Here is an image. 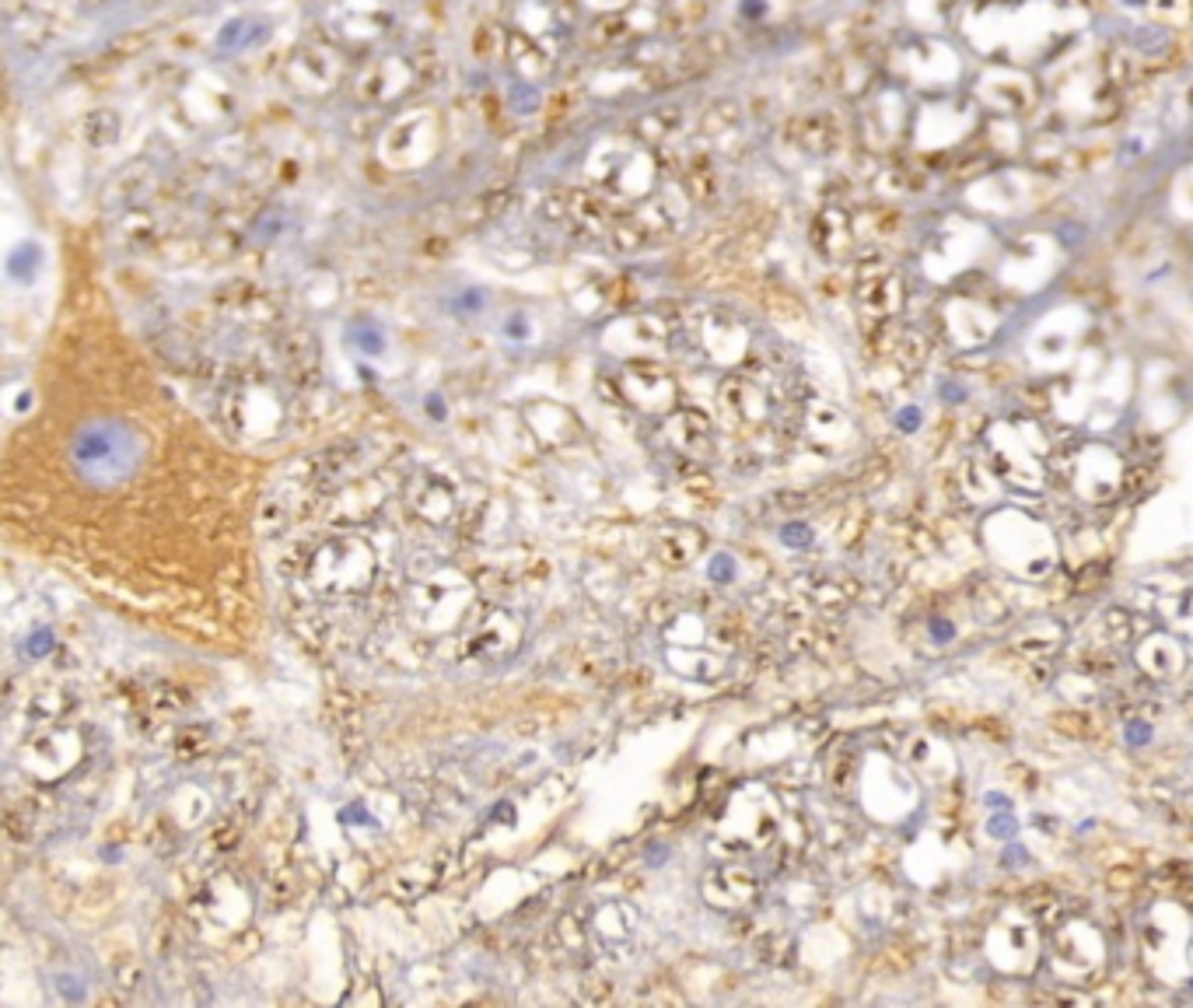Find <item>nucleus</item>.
I'll list each match as a JSON object with an SVG mask.
<instances>
[{
  "label": "nucleus",
  "instance_id": "1a4fd4ad",
  "mask_svg": "<svg viewBox=\"0 0 1193 1008\" xmlns=\"http://www.w3.org/2000/svg\"><path fill=\"white\" fill-rule=\"evenodd\" d=\"M904 281H899L896 274H889V271H879L875 277H865V281H861V291H858V298H861V305L868 308L871 315H892V312H899V305H904Z\"/></svg>",
  "mask_w": 1193,
  "mask_h": 1008
},
{
  "label": "nucleus",
  "instance_id": "20e7f679",
  "mask_svg": "<svg viewBox=\"0 0 1193 1008\" xmlns=\"http://www.w3.org/2000/svg\"><path fill=\"white\" fill-rule=\"evenodd\" d=\"M785 141L809 158H829L844 147L847 130L829 109H809V113L791 116L785 123Z\"/></svg>",
  "mask_w": 1193,
  "mask_h": 1008
},
{
  "label": "nucleus",
  "instance_id": "9b49d317",
  "mask_svg": "<svg viewBox=\"0 0 1193 1008\" xmlns=\"http://www.w3.org/2000/svg\"><path fill=\"white\" fill-rule=\"evenodd\" d=\"M1148 11L1159 18V22L1166 25H1187V15H1190V4L1187 0H1145Z\"/></svg>",
  "mask_w": 1193,
  "mask_h": 1008
},
{
  "label": "nucleus",
  "instance_id": "dca6fc26",
  "mask_svg": "<svg viewBox=\"0 0 1193 1008\" xmlns=\"http://www.w3.org/2000/svg\"><path fill=\"white\" fill-rule=\"evenodd\" d=\"M505 333L511 336V341H529V319L521 315V312H515V315L508 319Z\"/></svg>",
  "mask_w": 1193,
  "mask_h": 1008
},
{
  "label": "nucleus",
  "instance_id": "a211bd4d",
  "mask_svg": "<svg viewBox=\"0 0 1193 1008\" xmlns=\"http://www.w3.org/2000/svg\"><path fill=\"white\" fill-rule=\"evenodd\" d=\"M731 575H735L731 557H715V564H710V578H715V582H728Z\"/></svg>",
  "mask_w": 1193,
  "mask_h": 1008
},
{
  "label": "nucleus",
  "instance_id": "39448f33",
  "mask_svg": "<svg viewBox=\"0 0 1193 1008\" xmlns=\"http://www.w3.org/2000/svg\"><path fill=\"white\" fill-rule=\"evenodd\" d=\"M686 113L679 106H655V109H645L634 123H630V141L640 144V147H665V144H676V141H686Z\"/></svg>",
  "mask_w": 1193,
  "mask_h": 1008
},
{
  "label": "nucleus",
  "instance_id": "4468645a",
  "mask_svg": "<svg viewBox=\"0 0 1193 1008\" xmlns=\"http://www.w3.org/2000/svg\"><path fill=\"white\" fill-rule=\"evenodd\" d=\"M928 631H931V637H935V641L949 644L952 637H956V624H952V620H945V616H931Z\"/></svg>",
  "mask_w": 1193,
  "mask_h": 1008
},
{
  "label": "nucleus",
  "instance_id": "6ab92c4d",
  "mask_svg": "<svg viewBox=\"0 0 1193 1008\" xmlns=\"http://www.w3.org/2000/svg\"><path fill=\"white\" fill-rule=\"evenodd\" d=\"M987 830H990V834H995V837H1011V834H1015V823H1011V820H1008V816H1001V820H998V816H995V820H990V823H987Z\"/></svg>",
  "mask_w": 1193,
  "mask_h": 1008
},
{
  "label": "nucleus",
  "instance_id": "f8f14e48",
  "mask_svg": "<svg viewBox=\"0 0 1193 1008\" xmlns=\"http://www.w3.org/2000/svg\"><path fill=\"white\" fill-rule=\"evenodd\" d=\"M637 0H581V7H591L595 15H619L627 7H634Z\"/></svg>",
  "mask_w": 1193,
  "mask_h": 1008
},
{
  "label": "nucleus",
  "instance_id": "423d86ee",
  "mask_svg": "<svg viewBox=\"0 0 1193 1008\" xmlns=\"http://www.w3.org/2000/svg\"><path fill=\"white\" fill-rule=\"evenodd\" d=\"M505 56H511V64H515L521 85H533V88L549 81V74H554V60H557L543 43H536V39H529V36H521V32H508Z\"/></svg>",
  "mask_w": 1193,
  "mask_h": 1008
},
{
  "label": "nucleus",
  "instance_id": "f03ea898",
  "mask_svg": "<svg viewBox=\"0 0 1193 1008\" xmlns=\"http://www.w3.org/2000/svg\"><path fill=\"white\" fill-rule=\"evenodd\" d=\"M861 98H865L858 116L861 141H868L871 147H892L896 141H907L914 106H910V95L904 85L871 88V92Z\"/></svg>",
  "mask_w": 1193,
  "mask_h": 1008
},
{
  "label": "nucleus",
  "instance_id": "9d476101",
  "mask_svg": "<svg viewBox=\"0 0 1193 1008\" xmlns=\"http://www.w3.org/2000/svg\"><path fill=\"white\" fill-rule=\"evenodd\" d=\"M739 123H742V106L731 102V98H721V102H715L704 113V119H700V130L718 141V137H725L728 130H735Z\"/></svg>",
  "mask_w": 1193,
  "mask_h": 1008
},
{
  "label": "nucleus",
  "instance_id": "aec40b11",
  "mask_svg": "<svg viewBox=\"0 0 1193 1008\" xmlns=\"http://www.w3.org/2000/svg\"><path fill=\"white\" fill-rule=\"evenodd\" d=\"M990 4H1015V0H990Z\"/></svg>",
  "mask_w": 1193,
  "mask_h": 1008
},
{
  "label": "nucleus",
  "instance_id": "f3484780",
  "mask_svg": "<svg viewBox=\"0 0 1193 1008\" xmlns=\"http://www.w3.org/2000/svg\"><path fill=\"white\" fill-rule=\"evenodd\" d=\"M1127 743L1130 746H1148L1151 743V728L1145 722H1130L1127 725Z\"/></svg>",
  "mask_w": 1193,
  "mask_h": 1008
},
{
  "label": "nucleus",
  "instance_id": "2eb2a0df",
  "mask_svg": "<svg viewBox=\"0 0 1193 1008\" xmlns=\"http://www.w3.org/2000/svg\"><path fill=\"white\" fill-rule=\"evenodd\" d=\"M896 427H899V431H917V427H920V406H904V411L896 414Z\"/></svg>",
  "mask_w": 1193,
  "mask_h": 1008
},
{
  "label": "nucleus",
  "instance_id": "0eeeda50",
  "mask_svg": "<svg viewBox=\"0 0 1193 1008\" xmlns=\"http://www.w3.org/2000/svg\"><path fill=\"white\" fill-rule=\"evenodd\" d=\"M969 0H907V18L920 36H938L959 25Z\"/></svg>",
  "mask_w": 1193,
  "mask_h": 1008
},
{
  "label": "nucleus",
  "instance_id": "f257e3e1",
  "mask_svg": "<svg viewBox=\"0 0 1193 1008\" xmlns=\"http://www.w3.org/2000/svg\"><path fill=\"white\" fill-rule=\"evenodd\" d=\"M969 98L987 116L1022 119L1043 102V88L1036 77L1015 64H990L977 74Z\"/></svg>",
  "mask_w": 1193,
  "mask_h": 1008
},
{
  "label": "nucleus",
  "instance_id": "7ed1b4c3",
  "mask_svg": "<svg viewBox=\"0 0 1193 1008\" xmlns=\"http://www.w3.org/2000/svg\"><path fill=\"white\" fill-rule=\"evenodd\" d=\"M935 109L941 119L931 113V106L914 109L910 116V134L907 141H925V144H956V141H969L977 134V119L980 109L969 95H952L941 92L935 98Z\"/></svg>",
  "mask_w": 1193,
  "mask_h": 1008
},
{
  "label": "nucleus",
  "instance_id": "6e6552de",
  "mask_svg": "<svg viewBox=\"0 0 1193 1008\" xmlns=\"http://www.w3.org/2000/svg\"><path fill=\"white\" fill-rule=\"evenodd\" d=\"M850 242H855V225H850L847 211H840V207H826L823 214L816 217V225H812V245L819 249L823 256H844Z\"/></svg>",
  "mask_w": 1193,
  "mask_h": 1008
},
{
  "label": "nucleus",
  "instance_id": "ddd939ff",
  "mask_svg": "<svg viewBox=\"0 0 1193 1008\" xmlns=\"http://www.w3.org/2000/svg\"><path fill=\"white\" fill-rule=\"evenodd\" d=\"M780 543H788V546H809V543H812V529H809V525L791 522V525L780 529Z\"/></svg>",
  "mask_w": 1193,
  "mask_h": 1008
}]
</instances>
